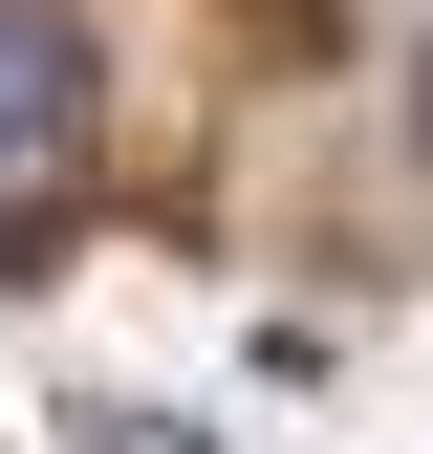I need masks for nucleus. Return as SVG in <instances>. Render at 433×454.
Wrapping results in <instances>:
<instances>
[{
  "label": "nucleus",
  "mask_w": 433,
  "mask_h": 454,
  "mask_svg": "<svg viewBox=\"0 0 433 454\" xmlns=\"http://www.w3.org/2000/svg\"><path fill=\"white\" fill-rule=\"evenodd\" d=\"M66 174H87V43H66V0H0V239Z\"/></svg>",
  "instance_id": "f257e3e1"
}]
</instances>
